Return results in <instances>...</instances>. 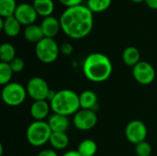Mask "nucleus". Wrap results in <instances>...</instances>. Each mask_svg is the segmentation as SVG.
Masks as SVG:
<instances>
[{"label":"nucleus","mask_w":157,"mask_h":156,"mask_svg":"<svg viewBox=\"0 0 157 156\" xmlns=\"http://www.w3.org/2000/svg\"><path fill=\"white\" fill-rule=\"evenodd\" d=\"M59 20L63 33L74 40H80L88 36L94 25L92 11L87 6L83 5L66 8Z\"/></svg>","instance_id":"nucleus-1"},{"label":"nucleus","mask_w":157,"mask_h":156,"mask_svg":"<svg viewBox=\"0 0 157 156\" xmlns=\"http://www.w3.org/2000/svg\"><path fill=\"white\" fill-rule=\"evenodd\" d=\"M113 71L110 59L101 52H92L86 56L83 63V74L86 79L94 83L107 81Z\"/></svg>","instance_id":"nucleus-2"},{"label":"nucleus","mask_w":157,"mask_h":156,"mask_svg":"<svg viewBox=\"0 0 157 156\" xmlns=\"http://www.w3.org/2000/svg\"><path fill=\"white\" fill-rule=\"evenodd\" d=\"M50 104L53 113L66 117L74 116L80 109L79 95L71 89L57 91Z\"/></svg>","instance_id":"nucleus-3"},{"label":"nucleus","mask_w":157,"mask_h":156,"mask_svg":"<svg viewBox=\"0 0 157 156\" xmlns=\"http://www.w3.org/2000/svg\"><path fill=\"white\" fill-rule=\"evenodd\" d=\"M52 131L47 121L34 120L29 125L26 131L28 143L34 147H40L48 143Z\"/></svg>","instance_id":"nucleus-4"},{"label":"nucleus","mask_w":157,"mask_h":156,"mask_svg":"<svg viewBox=\"0 0 157 156\" xmlns=\"http://www.w3.org/2000/svg\"><path fill=\"white\" fill-rule=\"evenodd\" d=\"M28 96L27 89L21 84L10 82L3 86L1 97L3 102L9 107H18L22 105Z\"/></svg>","instance_id":"nucleus-5"},{"label":"nucleus","mask_w":157,"mask_h":156,"mask_svg":"<svg viewBox=\"0 0 157 156\" xmlns=\"http://www.w3.org/2000/svg\"><path fill=\"white\" fill-rule=\"evenodd\" d=\"M60 51L59 45L52 38L44 37L35 46L36 56L43 63H52L55 62Z\"/></svg>","instance_id":"nucleus-6"},{"label":"nucleus","mask_w":157,"mask_h":156,"mask_svg":"<svg viewBox=\"0 0 157 156\" xmlns=\"http://www.w3.org/2000/svg\"><path fill=\"white\" fill-rule=\"evenodd\" d=\"M28 96L34 101L37 100H47L51 88L47 82L41 77L30 78L26 86ZM48 101V100H47Z\"/></svg>","instance_id":"nucleus-7"},{"label":"nucleus","mask_w":157,"mask_h":156,"mask_svg":"<svg viewBox=\"0 0 157 156\" xmlns=\"http://www.w3.org/2000/svg\"><path fill=\"white\" fill-rule=\"evenodd\" d=\"M132 75L137 83L144 86L152 84L155 79V67L148 62L141 61L134 67H132Z\"/></svg>","instance_id":"nucleus-8"},{"label":"nucleus","mask_w":157,"mask_h":156,"mask_svg":"<svg viewBox=\"0 0 157 156\" xmlns=\"http://www.w3.org/2000/svg\"><path fill=\"white\" fill-rule=\"evenodd\" d=\"M73 123L79 131H90L95 128L98 123V115L95 110L80 108L74 115Z\"/></svg>","instance_id":"nucleus-9"},{"label":"nucleus","mask_w":157,"mask_h":156,"mask_svg":"<svg viewBox=\"0 0 157 156\" xmlns=\"http://www.w3.org/2000/svg\"><path fill=\"white\" fill-rule=\"evenodd\" d=\"M147 127L146 125L139 120H133L130 121L125 128V137L132 144H138L144 142L147 137Z\"/></svg>","instance_id":"nucleus-10"},{"label":"nucleus","mask_w":157,"mask_h":156,"mask_svg":"<svg viewBox=\"0 0 157 156\" xmlns=\"http://www.w3.org/2000/svg\"><path fill=\"white\" fill-rule=\"evenodd\" d=\"M14 16L21 25H25L27 27L32 25L36 21L38 13L36 12L33 5L28 3H22L17 5Z\"/></svg>","instance_id":"nucleus-11"},{"label":"nucleus","mask_w":157,"mask_h":156,"mask_svg":"<svg viewBox=\"0 0 157 156\" xmlns=\"http://www.w3.org/2000/svg\"><path fill=\"white\" fill-rule=\"evenodd\" d=\"M51 104L47 100H37L34 101L29 108L30 116L34 119V120L41 121L44 120L51 111Z\"/></svg>","instance_id":"nucleus-12"},{"label":"nucleus","mask_w":157,"mask_h":156,"mask_svg":"<svg viewBox=\"0 0 157 156\" xmlns=\"http://www.w3.org/2000/svg\"><path fill=\"white\" fill-rule=\"evenodd\" d=\"M0 29L4 31V33L8 37H17L21 30V24L15 17V16H11L6 18L1 17L0 19Z\"/></svg>","instance_id":"nucleus-13"},{"label":"nucleus","mask_w":157,"mask_h":156,"mask_svg":"<svg viewBox=\"0 0 157 156\" xmlns=\"http://www.w3.org/2000/svg\"><path fill=\"white\" fill-rule=\"evenodd\" d=\"M48 124L52 132H66L70 127V120L68 117L52 113L48 118Z\"/></svg>","instance_id":"nucleus-14"},{"label":"nucleus","mask_w":157,"mask_h":156,"mask_svg":"<svg viewBox=\"0 0 157 156\" xmlns=\"http://www.w3.org/2000/svg\"><path fill=\"white\" fill-rule=\"evenodd\" d=\"M40 26L42 29L44 37H46V38L53 39L58 34L59 30L62 29L60 20L52 16L44 17Z\"/></svg>","instance_id":"nucleus-15"},{"label":"nucleus","mask_w":157,"mask_h":156,"mask_svg":"<svg viewBox=\"0 0 157 156\" xmlns=\"http://www.w3.org/2000/svg\"><path fill=\"white\" fill-rule=\"evenodd\" d=\"M79 102L80 108L95 110L98 102V95L92 90H85L79 95Z\"/></svg>","instance_id":"nucleus-16"},{"label":"nucleus","mask_w":157,"mask_h":156,"mask_svg":"<svg viewBox=\"0 0 157 156\" xmlns=\"http://www.w3.org/2000/svg\"><path fill=\"white\" fill-rule=\"evenodd\" d=\"M69 137L66 132H52L49 143L55 151H63L69 145Z\"/></svg>","instance_id":"nucleus-17"},{"label":"nucleus","mask_w":157,"mask_h":156,"mask_svg":"<svg viewBox=\"0 0 157 156\" xmlns=\"http://www.w3.org/2000/svg\"><path fill=\"white\" fill-rule=\"evenodd\" d=\"M122 61L126 65L134 67L138 63L141 62L140 51L133 46L127 47L122 52Z\"/></svg>","instance_id":"nucleus-18"},{"label":"nucleus","mask_w":157,"mask_h":156,"mask_svg":"<svg viewBox=\"0 0 157 156\" xmlns=\"http://www.w3.org/2000/svg\"><path fill=\"white\" fill-rule=\"evenodd\" d=\"M32 5L38 15L43 17L52 16L54 11V3L52 0H33Z\"/></svg>","instance_id":"nucleus-19"},{"label":"nucleus","mask_w":157,"mask_h":156,"mask_svg":"<svg viewBox=\"0 0 157 156\" xmlns=\"http://www.w3.org/2000/svg\"><path fill=\"white\" fill-rule=\"evenodd\" d=\"M24 37L26 40L31 43H38L40 40H41L44 38L42 29L40 26L32 24L29 26H27L24 29Z\"/></svg>","instance_id":"nucleus-20"},{"label":"nucleus","mask_w":157,"mask_h":156,"mask_svg":"<svg viewBox=\"0 0 157 156\" xmlns=\"http://www.w3.org/2000/svg\"><path fill=\"white\" fill-rule=\"evenodd\" d=\"M82 156H95L98 152V144L92 139L83 140L76 150Z\"/></svg>","instance_id":"nucleus-21"},{"label":"nucleus","mask_w":157,"mask_h":156,"mask_svg":"<svg viewBox=\"0 0 157 156\" xmlns=\"http://www.w3.org/2000/svg\"><path fill=\"white\" fill-rule=\"evenodd\" d=\"M16 57V49L12 44L6 42L0 46V60L2 63H9Z\"/></svg>","instance_id":"nucleus-22"},{"label":"nucleus","mask_w":157,"mask_h":156,"mask_svg":"<svg viewBox=\"0 0 157 156\" xmlns=\"http://www.w3.org/2000/svg\"><path fill=\"white\" fill-rule=\"evenodd\" d=\"M17 7L16 0H0V15L3 18L14 16Z\"/></svg>","instance_id":"nucleus-23"},{"label":"nucleus","mask_w":157,"mask_h":156,"mask_svg":"<svg viewBox=\"0 0 157 156\" xmlns=\"http://www.w3.org/2000/svg\"><path fill=\"white\" fill-rule=\"evenodd\" d=\"M112 0H87V7L92 13H101L106 11L111 5Z\"/></svg>","instance_id":"nucleus-24"},{"label":"nucleus","mask_w":157,"mask_h":156,"mask_svg":"<svg viewBox=\"0 0 157 156\" xmlns=\"http://www.w3.org/2000/svg\"><path fill=\"white\" fill-rule=\"evenodd\" d=\"M14 72L9 63H0V85L6 86L11 82Z\"/></svg>","instance_id":"nucleus-25"},{"label":"nucleus","mask_w":157,"mask_h":156,"mask_svg":"<svg viewBox=\"0 0 157 156\" xmlns=\"http://www.w3.org/2000/svg\"><path fill=\"white\" fill-rule=\"evenodd\" d=\"M153 149L149 143L146 141L142 142L135 145V153L137 156H150L152 154Z\"/></svg>","instance_id":"nucleus-26"},{"label":"nucleus","mask_w":157,"mask_h":156,"mask_svg":"<svg viewBox=\"0 0 157 156\" xmlns=\"http://www.w3.org/2000/svg\"><path fill=\"white\" fill-rule=\"evenodd\" d=\"M9 64H10V66H11L14 74L22 72L23 69H24V67H25L24 61L21 58H19V57H16L11 63H9Z\"/></svg>","instance_id":"nucleus-27"},{"label":"nucleus","mask_w":157,"mask_h":156,"mask_svg":"<svg viewBox=\"0 0 157 156\" xmlns=\"http://www.w3.org/2000/svg\"><path fill=\"white\" fill-rule=\"evenodd\" d=\"M83 1L84 0H59V2L62 5H63L64 6H66V8L76 6H80Z\"/></svg>","instance_id":"nucleus-28"},{"label":"nucleus","mask_w":157,"mask_h":156,"mask_svg":"<svg viewBox=\"0 0 157 156\" xmlns=\"http://www.w3.org/2000/svg\"><path fill=\"white\" fill-rule=\"evenodd\" d=\"M73 50H74V48L72 47V45H71L70 43H67V42L63 43V44H62V46L60 47V51H61V52H63V54H66V55L71 54V53H72V51H73Z\"/></svg>","instance_id":"nucleus-29"},{"label":"nucleus","mask_w":157,"mask_h":156,"mask_svg":"<svg viewBox=\"0 0 157 156\" xmlns=\"http://www.w3.org/2000/svg\"><path fill=\"white\" fill-rule=\"evenodd\" d=\"M37 156H59L58 154L56 153L55 150L53 149H44V150H41Z\"/></svg>","instance_id":"nucleus-30"},{"label":"nucleus","mask_w":157,"mask_h":156,"mask_svg":"<svg viewBox=\"0 0 157 156\" xmlns=\"http://www.w3.org/2000/svg\"><path fill=\"white\" fill-rule=\"evenodd\" d=\"M145 3L150 8L157 9V0H145Z\"/></svg>","instance_id":"nucleus-31"},{"label":"nucleus","mask_w":157,"mask_h":156,"mask_svg":"<svg viewBox=\"0 0 157 156\" xmlns=\"http://www.w3.org/2000/svg\"><path fill=\"white\" fill-rule=\"evenodd\" d=\"M62 156H82L77 151H74V150H71V151H67L66 153H64Z\"/></svg>","instance_id":"nucleus-32"},{"label":"nucleus","mask_w":157,"mask_h":156,"mask_svg":"<svg viewBox=\"0 0 157 156\" xmlns=\"http://www.w3.org/2000/svg\"><path fill=\"white\" fill-rule=\"evenodd\" d=\"M4 154V147L2 144H0V156H3Z\"/></svg>","instance_id":"nucleus-33"},{"label":"nucleus","mask_w":157,"mask_h":156,"mask_svg":"<svg viewBox=\"0 0 157 156\" xmlns=\"http://www.w3.org/2000/svg\"><path fill=\"white\" fill-rule=\"evenodd\" d=\"M132 2L133 3H136V4H139V3H143V2H145V0H131Z\"/></svg>","instance_id":"nucleus-34"}]
</instances>
